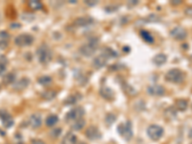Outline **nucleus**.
Here are the masks:
<instances>
[{
  "mask_svg": "<svg viewBox=\"0 0 192 144\" xmlns=\"http://www.w3.org/2000/svg\"><path fill=\"white\" fill-rule=\"evenodd\" d=\"M181 3V1H180V0H175V1H172V4L173 5H179Z\"/></svg>",
  "mask_w": 192,
  "mask_h": 144,
  "instance_id": "nucleus-32",
  "label": "nucleus"
},
{
  "mask_svg": "<svg viewBox=\"0 0 192 144\" xmlns=\"http://www.w3.org/2000/svg\"><path fill=\"white\" fill-rule=\"evenodd\" d=\"M28 4L29 7L33 10H41L42 8V4L40 1H30Z\"/></svg>",
  "mask_w": 192,
  "mask_h": 144,
  "instance_id": "nucleus-26",
  "label": "nucleus"
},
{
  "mask_svg": "<svg viewBox=\"0 0 192 144\" xmlns=\"http://www.w3.org/2000/svg\"><path fill=\"white\" fill-rule=\"evenodd\" d=\"M36 55H38L40 62L44 64L50 63V61L52 60V57H53L52 51L50 50V48L45 44H42L39 47L38 51H36Z\"/></svg>",
  "mask_w": 192,
  "mask_h": 144,
  "instance_id": "nucleus-1",
  "label": "nucleus"
},
{
  "mask_svg": "<svg viewBox=\"0 0 192 144\" xmlns=\"http://www.w3.org/2000/svg\"><path fill=\"white\" fill-rule=\"evenodd\" d=\"M98 43L99 41L97 38H91L88 42H87L86 44H84L80 48V52L86 57H89L91 55H93L97 49Z\"/></svg>",
  "mask_w": 192,
  "mask_h": 144,
  "instance_id": "nucleus-3",
  "label": "nucleus"
},
{
  "mask_svg": "<svg viewBox=\"0 0 192 144\" xmlns=\"http://www.w3.org/2000/svg\"><path fill=\"white\" fill-rule=\"evenodd\" d=\"M33 41H34V37L29 34H21L19 36H17L15 40V43L19 47L31 45Z\"/></svg>",
  "mask_w": 192,
  "mask_h": 144,
  "instance_id": "nucleus-6",
  "label": "nucleus"
},
{
  "mask_svg": "<svg viewBox=\"0 0 192 144\" xmlns=\"http://www.w3.org/2000/svg\"><path fill=\"white\" fill-rule=\"evenodd\" d=\"M53 133H56V134H55V137H57L59 136V134L61 133V129H56V130H54V131L52 132V134H53Z\"/></svg>",
  "mask_w": 192,
  "mask_h": 144,
  "instance_id": "nucleus-30",
  "label": "nucleus"
},
{
  "mask_svg": "<svg viewBox=\"0 0 192 144\" xmlns=\"http://www.w3.org/2000/svg\"><path fill=\"white\" fill-rule=\"evenodd\" d=\"M85 126V120L82 118V119H79L77 121H75V123L73 124V129L75 130H81L82 128H83Z\"/></svg>",
  "mask_w": 192,
  "mask_h": 144,
  "instance_id": "nucleus-25",
  "label": "nucleus"
},
{
  "mask_svg": "<svg viewBox=\"0 0 192 144\" xmlns=\"http://www.w3.org/2000/svg\"><path fill=\"white\" fill-rule=\"evenodd\" d=\"M165 79L170 83L180 84L182 83L185 80V73L178 68L171 69L165 74Z\"/></svg>",
  "mask_w": 192,
  "mask_h": 144,
  "instance_id": "nucleus-2",
  "label": "nucleus"
},
{
  "mask_svg": "<svg viewBox=\"0 0 192 144\" xmlns=\"http://www.w3.org/2000/svg\"><path fill=\"white\" fill-rule=\"evenodd\" d=\"M0 119L2 120V123L6 128H10L14 125L12 115L5 110H0Z\"/></svg>",
  "mask_w": 192,
  "mask_h": 144,
  "instance_id": "nucleus-9",
  "label": "nucleus"
},
{
  "mask_svg": "<svg viewBox=\"0 0 192 144\" xmlns=\"http://www.w3.org/2000/svg\"><path fill=\"white\" fill-rule=\"evenodd\" d=\"M170 35L177 41H182L186 37L187 33L186 31V29L178 26V27H175L174 29H172L171 32H170Z\"/></svg>",
  "mask_w": 192,
  "mask_h": 144,
  "instance_id": "nucleus-8",
  "label": "nucleus"
},
{
  "mask_svg": "<svg viewBox=\"0 0 192 144\" xmlns=\"http://www.w3.org/2000/svg\"><path fill=\"white\" fill-rule=\"evenodd\" d=\"M62 144H77V137L74 133H68L66 136L63 137Z\"/></svg>",
  "mask_w": 192,
  "mask_h": 144,
  "instance_id": "nucleus-18",
  "label": "nucleus"
},
{
  "mask_svg": "<svg viewBox=\"0 0 192 144\" xmlns=\"http://www.w3.org/2000/svg\"><path fill=\"white\" fill-rule=\"evenodd\" d=\"M118 133H119L126 140H130L133 137V130H132L131 122L128 121L126 123H122L121 125H119V127H118Z\"/></svg>",
  "mask_w": 192,
  "mask_h": 144,
  "instance_id": "nucleus-5",
  "label": "nucleus"
},
{
  "mask_svg": "<svg viewBox=\"0 0 192 144\" xmlns=\"http://www.w3.org/2000/svg\"><path fill=\"white\" fill-rule=\"evenodd\" d=\"M84 114H85V111L83 108H75L71 110L66 114V120L77 121L79 119H82V117L84 116Z\"/></svg>",
  "mask_w": 192,
  "mask_h": 144,
  "instance_id": "nucleus-7",
  "label": "nucleus"
},
{
  "mask_svg": "<svg viewBox=\"0 0 192 144\" xmlns=\"http://www.w3.org/2000/svg\"><path fill=\"white\" fill-rule=\"evenodd\" d=\"M147 91L150 95H154V96H162L164 93H165V90L160 85H152L147 89Z\"/></svg>",
  "mask_w": 192,
  "mask_h": 144,
  "instance_id": "nucleus-11",
  "label": "nucleus"
},
{
  "mask_svg": "<svg viewBox=\"0 0 192 144\" xmlns=\"http://www.w3.org/2000/svg\"><path fill=\"white\" fill-rule=\"evenodd\" d=\"M163 132H164L163 128L159 126V125H151V126H149L147 129L148 137L154 141H157L159 139H160L161 137L163 136Z\"/></svg>",
  "mask_w": 192,
  "mask_h": 144,
  "instance_id": "nucleus-4",
  "label": "nucleus"
},
{
  "mask_svg": "<svg viewBox=\"0 0 192 144\" xmlns=\"http://www.w3.org/2000/svg\"><path fill=\"white\" fill-rule=\"evenodd\" d=\"M167 61V57L164 54H158L153 58V63L157 65H162Z\"/></svg>",
  "mask_w": 192,
  "mask_h": 144,
  "instance_id": "nucleus-19",
  "label": "nucleus"
},
{
  "mask_svg": "<svg viewBox=\"0 0 192 144\" xmlns=\"http://www.w3.org/2000/svg\"><path fill=\"white\" fill-rule=\"evenodd\" d=\"M171 111V108H170V110H169V109L167 110V111ZM166 114H168V112H166ZM170 116H171V117H173V118H174V117L176 116V111H171V113H170Z\"/></svg>",
  "mask_w": 192,
  "mask_h": 144,
  "instance_id": "nucleus-31",
  "label": "nucleus"
},
{
  "mask_svg": "<svg viewBox=\"0 0 192 144\" xmlns=\"http://www.w3.org/2000/svg\"><path fill=\"white\" fill-rule=\"evenodd\" d=\"M108 56L104 53V54H100L99 56H97L95 59L93 60V65L96 68H101L104 65H106L107 61H108Z\"/></svg>",
  "mask_w": 192,
  "mask_h": 144,
  "instance_id": "nucleus-12",
  "label": "nucleus"
},
{
  "mask_svg": "<svg viewBox=\"0 0 192 144\" xmlns=\"http://www.w3.org/2000/svg\"><path fill=\"white\" fill-rule=\"evenodd\" d=\"M86 3H87V5H90V6H92V5H95V4H97V1H93V2H89V1H86Z\"/></svg>",
  "mask_w": 192,
  "mask_h": 144,
  "instance_id": "nucleus-33",
  "label": "nucleus"
},
{
  "mask_svg": "<svg viewBox=\"0 0 192 144\" xmlns=\"http://www.w3.org/2000/svg\"><path fill=\"white\" fill-rule=\"evenodd\" d=\"M188 137L192 139V129H191V130L189 131V133H188Z\"/></svg>",
  "mask_w": 192,
  "mask_h": 144,
  "instance_id": "nucleus-34",
  "label": "nucleus"
},
{
  "mask_svg": "<svg viewBox=\"0 0 192 144\" xmlns=\"http://www.w3.org/2000/svg\"><path fill=\"white\" fill-rule=\"evenodd\" d=\"M176 109L181 111H185L187 109V101L185 99H178L176 101Z\"/></svg>",
  "mask_w": 192,
  "mask_h": 144,
  "instance_id": "nucleus-21",
  "label": "nucleus"
},
{
  "mask_svg": "<svg viewBox=\"0 0 192 144\" xmlns=\"http://www.w3.org/2000/svg\"><path fill=\"white\" fill-rule=\"evenodd\" d=\"M52 79L50 78L49 76H43V77H41V78L39 79V83L43 85H47L51 83Z\"/></svg>",
  "mask_w": 192,
  "mask_h": 144,
  "instance_id": "nucleus-27",
  "label": "nucleus"
},
{
  "mask_svg": "<svg viewBox=\"0 0 192 144\" xmlns=\"http://www.w3.org/2000/svg\"><path fill=\"white\" fill-rule=\"evenodd\" d=\"M86 136H87V137H88L91 140H95V139H99L100 137H101V133H100L98 128H96L94 126H90L87 129Z\"/></svg>",
  "mask_w": 192,
  "mask_h": 144,
  "instance_id": "nucleus-10",
  "label": "nucleus"
},
{
  "mask_svg": "<svg viewBox=\"0 0 192 144\" xmlns=\"http://www.w3.org/2000/svg\"><path fill=\"white\" fill-rule=\"evenodd\" d=\"M55 96H56V92H55L54 90H48V91H45L42 93V98L45 100H51L55 97Z\"/></svg>",
  "mask_w": 192,
  "mask_h": 144,
  "instance_id": "nucleus-23",
  "label": "nucleus"
},
{
  "mask_svg": "<svg viewBox=\"0 0 192 144\" xmlns=\"http://www.w3.org/2000/svg\"><path fill=\"white\" fill-rule=\"evenodd\" d=\"M14 80H15V75L13 74V73H9V74H7L5 77H4V79H3V82L5 83V84H12L13 82H14Z\"/></svg>",
  "mask_w": 192,
  "mask_h": 144,
  "instance_id": "nucleus-28",
  "label": "nucleus"
},
{
  "mask_svg": "<svg viewBox=\"0 0 192 144\" xmlns=\"http://www.w3.org/2000/svg\"><path fill=\"white\" fill-rule=\"evenodd\" d=\"M58 121H59V118H58L57 115L51 114L46 118V120H45V123H46V126L53 127V126H55V125L58 123Z\"/></svg>",
  "mask_w": 192,
  "mask_h": 144,
  "instance_id": "nucleus-20",
  "label": "nucleus"
},
{
  "mask_svg": "<svg viewBox=\"0 0 192 144\" xmlns=\"http://www.w3.org/2000/svg\"><path fill=\"white\" fill-rule=\"evenodd\" d=\"M190 144H192V143H190Z\"/></svg>",
  "mask_w": 192,
  "mask_h": 144,
  "instance_id": "nucleus-36",
  "label": "nucleus"
},
{
  "mask_svg": "<svg viewBox=\"0 0 192 144\" xmlns=\"http://www.w3.org/2000/svg\"><path fill=\"white\" fill-rule=\"evenodd\" d=\"M31 144H46V143H45L44 141H42V140H41V139H34Z\"/></svg>",
  "mask_w": 192,
  "mask_h": 144,
  "instance_id": "nucleus-29",
  "label": "nucleus"
},
{
  "mask_svg": "<svg viewBox=\"0 0 192 144\" xmlns=\"http://www.w3.org/2000/svg\"><path fill=\"white\" fill-rule=\"evenodd\" d=\"M100 94H101L102 97H104L107 100H112L114 97L113 91L111 89L107 88V86H103V88L101 89V90H100Z\"/></svg>",
  "mask_w": 192,
  "mask_h": 144,
  "instance_id": "nucleus-16",
  "label": "nucleus"
},
{
  "mask_svg": "<svg viewBox=\"0 0 192 144\" xmlns=\"http://www.w3.org/2000/svg\"><path fill=\"white\" fill-rule=\"evenodd\" d=\"M30 125L34 129L40 128L41 126V117L39 114H33L30 117Z\"/></svg>",
  "mask_w": 192,
  "mask_h": 144,
  "instance_id": "nucleus-17",
  "label": "nucleus"
},
{
  "mask_svg": "<svg viewBox=\"0 0 192 144\" xmlns=\"http://www.w3.org/2000/svg\"><path fill=\"white\" fill-rule=\"evenodd\" d=\"M140 36L142 37V38L143 40L146 41V42H149V43H152V42H154V37H153V36L148 32V31H141L140 32Z\"/></svg>",
  "mask_w": 192,
  "mask_h": 144,
  "instance_id": "nucleus-22",
  "label": "nucleus"
},
{
  "mask_svg": "<svg viewBox=\"0 0 192 144\" xmlns=\"http://www.w3.org/2000/svg\"><path fill=\"white\" fill-rule=\"evenodd\" d=\"M80 144H86V143H85V142H81Z\"/></svg>",
  "mask_w": 192,
  "mask_h": 144,
  "instance_id": "nucleus-35",
  "label": "nucleus"
},
{
  "mask_svg": "<svg viewBox=\"0 0 192 144\" xmlns=\"http://www.w3.org/2000/svg\"><path fill=\"white\" fill-rule=\"evenodd\" d=\"M93 23V19L88 16H82L78 17L76 20L74 21V25L78 27H83V26H87Z\"/></svg>",
  "mask_w": 192,
  "mask_h": 144,
  "instance_id": "nucleus-13",
  "label": "nucleus"
},
{
  "mask_svg": "<svg viewBox=\"0 0 192 144\" xmlns=\"http://www.w3.org/2000/svg\"><path fill=\"white\" fill-rule=\"evenodd\" d=\"M7 65V60L5 57H0V75L3 74L6 69Z\"/></svg>",
  "mask_w": 192,
  "mask_h": 144,
  "instance_id": "nucleus-24",
  "label": "nucleus"
},
{
  "mask_svg": "<svg viewBox=\"0 0 192 144\" xmlns=\"http://www.w3.org/2000/svg\"><path fill=\"white\" fill-rule=\"evenodd\" d=\"M30 81L29 79H27V78H21L18 82H16L13 86H14V89L15 90H23L24 89H26L27 86H28Z\"/></svg>",
  "mask_w": 192,
  "mask_h": 144,
  "instance_id": "nucleus-15",
  "label": "nucleus"
},
{
  "mask_svg": "<svg viewBox=\"0 0 192 144\" xmlns=\"http://www.w3.org/2000/svg\"><path fill=\"white\" fill-rule=\"evenodd\" d=\"M10 42V35L6 31H0V48L4 49Z\"/></svg>",
  "mask_w": 192,
  "mask_h": 144,
  "instance_id": "nucleus-14",
  "label": "nucleus"
}]
</instances>
